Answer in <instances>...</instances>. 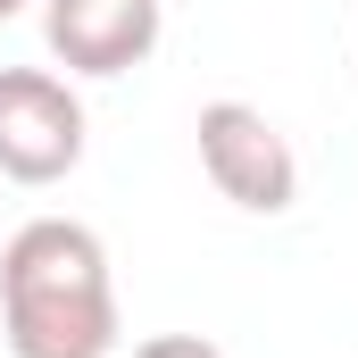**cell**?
<instances>
[{"label": "cell", "mask_w": 358, "mask_h": 358, "mask_svg": "<svg viewBox=\"0 0 358 358\" xmlns=\"http://www.w3.org/2000/svg\"><path fill=\"white\" fill-rule=\"evenodd\" d=\"M8 358H117V275L100 234L76 217H34L0 250Z\"/></svg>", "instance_id": "1"}, {"label": "cell", "mask_w": 358, "mask_h": 358, "mask_svg": "<svg viewBox=\"0 0 358 358\" xmlns=\"http://www.w3.org/2000/svg\"><path fill=\"white\" fill-rule=\"evenodd\" d=\"M84 167V100L50 67H0V176L8 183H67Z\"/></svg>", "instance_id": "2"}, {"label": "cell", "mask_w": 358, "mask_h": 358, "mask_svg": "<svg viewBox=\"0 0 358 358\" xmlns=\"http://www.w3.org/2000/svg\"><path fill=\"white\" fill-rule=\"evenodd\" d=\"M192 134H200V167H208V183H217L234 208L283 217V208L300 200V159H292V142L275 134L267 108H250V100H208Z\"/></svg>", "instance_id": "3"}, {"label": "cell", "mask_w": 358, "mask_h": 358, "mask_svg": "<svg viewBox=\"0 0 358 358\" xmlns=\"http://www.w3.org/2000/svg\"><path fill=\"white\" fill-rule=\"evenodd\" d=\"M159 0H42V42L67 76H125L159 50Z\"/></svg>", "instance_id": "4"}, {"label": "cell", "mask_w": 358, "mask_h": 358, "mask_svg": "<svg viewBox=\"0 0 358 358\" xmlns=\"http://www.w3.org/2000/svg\"><path fill=\"white\" fill-rule=\"evenodd\" d=\"M134 358H225L208 334H150V342H134Z\"/></svg>", "instance_id": "5"}, {"label": "cell", "mask_w": 358, "mask_h": 358, "mask_svg": "<svg viewBox=\"0 0 358 358\" xmlns=\"http://www.w3.org/2000/svg\"><path fill=\"white\" fill-rule=\"evenodd\" d=\"M25 8H34V0H0V25H8V17H25Z\"/></svg>", "instance_id": "6"}]
</instances>
